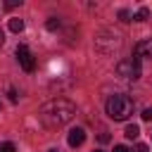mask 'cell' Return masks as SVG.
Segmentation results:
<instances>
[{"mask_svg": "<svg viewBox=\"0 0 152 152\" xmlns=\"http://www.w3.org/2000/svg\"><path fill=\"white\" fill-rule=\"evenodd\" d=\"M76 116V104L66 97H55V100H48L40 112H38V119L43 126L48 128H62L66 126L71 119Z\"/></svg>", "mask_w": 152, "mask_h": 152, "instance_id": "6da1fadb", "label": "cell"}, {"mask_svg": "<svg viewBox=\"0 0 152 152\" xmlns=\"http://www.w3.org/2000/svg\"><path fill=\"white\" fill-rule=\"evenodd\" d=\"M133 107H135L133 100H131L128 95H121V93L112 95V97L107 100V104H104L109 119H114V121H126V119L133 114Z\"/></svg>", "mask_w": 152, "mask_h": 152, "instance_id": "7a4b0ae2", "label": "cell"}, {"mask_svg": "<svg viewBox=\"0 0 152 152\" xmlns=\"http://www.w3.org/2000/svg\"><path fill=\"white\" fill-rule=\"evenodd\" d=\"M119 48H121V36H119L116 31H112V28L97 31V36H95V50H97L100 55L112 57V55L119 52Z\"/></svg>", "mask_w": 152, "mask_h": 152, "instance_id": "3957f363", "label": "cell"}, {"mask_svg": "<svg viewBox=\"0 0 152 152\" xmlns=\"http://www.w3.org/2000/svg\"><path fill=\"white\" fill-rule=\"evenodd\" d=\"M116 74H119L121 78H128V81H138L140 74H142L140 59H138V57H126V59H121V62L116 64Z\"/></svg>", "mask_w": 152, "mask_h": 152, "instance_id": "277c9868", "label": "cell"}, {"mask_svg": "<svg viewBox=\"0 0 152 152\" xmlns=\"http://www.w3.org/2000/svg\"><path fill=\"white\" fill-rule=\"evenodd\" d=\"M17 59H19V64H21V69L24 71H33L36 69V62H33V55H31V50L26 48V45H19L17 48Z\"/></svg>", "mask_w": 152, "mask_h": 152, "instance_id": "5b68a950", "label": "cell"}, {"mask_svg": "<svg viewBox=\"0 0 152 152\" xmlns=\"http://www.w3.org/2000/svg\"><path fill=\"white\" fill-rule=\"evenodd\" d=\"M133 57H152V38H145V40H138L135 48H133Z\"/></svg>", "mask_w": 152, "mask_h": 152, "instance_id": "8992f818", "label": "cell"}, {"mask_svg": "<svg viewBox=\"0 0 152 152\" xmlns=\"http://www.w3.org/2000/svg\"><path fill=\"white\" fill-rule=\"evenodd\" d=\"M83 140H86V131H83V128H74V131H69V138H66V142H69L71 147H78V145H83Z\"/></svg>", "mask_w": 152, "mask_h": 152, "instance_id": "52a82bcc", "label": "cell"}, {"mask_svg": "<svg viewBox=\"0 0 152 152\" xmlns=\"http://www.w3.org/2000/svg\"><path fill=\"white\" fill-rule=\"evenodd\" d=\"M124 135H126L128 140H133V138H138V135H140V128H138L135 124H128V126H126V131H124Z\"/></svg>", "mask_w": 152, "mask_h": 152, "instance_id": "ba28073f", "label": "cell"}, {"mask_svg": "<svg viewBox=\"0 0 152 152\" xmlns=\"http://www.w3.org/2000/svg\"><path fill=\"white\" fill-rule=\"evenodd\" d=\"M10 31H14V33H21L24 31V19H10Z\"/></svg>", "mask_w": 152, "mask_h": 152, "instance_id": "9c48e42d", "label": "cell"}, {"mask_svg": "<svg viewBox=\"0 0 152 152\" xmlns=\"http://www.w3.org/2000/svg\"><path fill=\"white\" fill-rule=\"evenodd\" d=\"M147 17H150V10H147V7H140V10L133 14V19H131V21H145Z\"/></svg>", "mask_w": 152, "mask_h": 152, "instance_id": "30bf717a", "label": "cell"}, {"mask_svg": "<svg viewBox=\"0 0 152 152\" xmlns=\"http://www.w3.org/2000/svg\"><path fill=\"white\" fill-rule=\"evenodd\" d=\"M0 152H17V147L12 142H0Z\"/></svg>", "mask_w": 152, "mask_h": 152, "instance_id": "8fae6325", "label": "cell"}, {"mask_svg": "<svg viewBox=\"0 0 152 152\" xmlns=\"http://www.w3.org/2000/svg\"><path fill=\"white\" fill-rule=\"evenodd\" d=\"M140 116H142V121H152V107H145Z\"/></svg>", "mask_w": 152, "mask_h": 152, "instance_id": "7c38bea8", "label": "cell"}, {"mask_svg": "<svg viewBox=\"0 0 152 152\" xmlns=\"http://www.w3.org/2000/svg\"><path fill=\"white\" fill-rule=\"evenodd\" d=\"M119 19L121 21H131V12L128 10H119Z\"/></svg>", "mask_w": 152, "mask_h": 152, "instance_id": "4fadbf2b", "label": "cell"}, {"mask_svg": "<svg viewBox=\"0 0 152 152\" xmlns=\"http://www.w3.org/2000/svg\"><path fill=\"white\" fill-rule=\"evenodd\" d=\"M48 28H50V31L59 28V19H55V17H52V19H48Z\"/></svg>", "mask_w": 152, "mask_h": 152, "instance_id": "5bb4252c", "label": "cell"}, {"mask_svg": "<svg viewBox=\"0 0 152 152\" xmlns=\"http://www.w3.org/2000/svg\"><path fill=\"white\" fill-rule=\"evenodd\" d=\"M17 5H21V0H7L2 7H5V10H12V7H17Z\"/></svg>", "mask_w": 152, "mask_h": 152, "instance_id": "9a60e30c", "label": "cell"}, {"mask_svg": "<svg viewBox=\"0 0 152 152\" xmlns=\"http://www.w3.org/2000/svg\"><path fill=\"white\" fill-rule=\"evenodd\" d=\"M114 152H131L126 145H114Z\"/></svg>", "mask_w": 152, "mask_h": 152, "instance_id": "2e32d148", "label": "cell"}, {"mask_svg": "<svg viewBox=\"0 0 152 152\" xmlns=\"http://www.w3.org/2000/svg\"><path fill=\"white\" fill-rule=\"evenodd\" d=\"M135 152H147V145H145V142H140V145L135 147Z\"/></svg>", "mask_w": 152, "mask_h": 152, "instance_id": "e0dca14e", "label": "cell"}, {"mask_svg": "<svg viewBox=\"0 0 152 152\" xmlns=\"http://www.w3.org/2000/svg\"><path fill=\"white\" fill-rule=\"evenodd\" d=\"M10 100H12V102H17V90H12V88H10Z\"/></svg>", "mask_w": 152, "mask_h": 152, "instance_id": "ac0fdd59", "label": "cell"}, {"mask_svg": "<svg viewBox=\"0 0 152 152\" xmlns=\"http://www.w3.org/2000/svg\"><path fill=\"white\" fill-rule=\"evenodd\" d=\"M2 40H5V38H2V31H0V45H2Z\"/></svg>", "mask_w": 152, "mask_h": 152, "instance_id": "d6986e66", "label": "cell"}, {"mask_svg": "<svg viewBox=\"0 0 152 152\" xmlns=\"http://www.w3.org/2000/svg\"><path fill=\"white\" fill-rule=\"evenodd\" d=\"M48 152H59V150H55V147H52V150H48Z\"/></svg>", "mask_w": 152, "mask_h": 152, "instance_id": "ffe728a7", "label": "cell"}, {"mask_svg": "<svg viewBox=\"0 0 152 152\" xmlns=\"http://www.w3.org/2000/svg\"><path fill=\"white\" fill-rule=\"evenodd\" d=\"M95 152H102V150H95Z\"/></svg>", "mask_w": 152, "mask_h": 152, "instance_id": "44dd1931", "label": "cell"}]
</instances>
